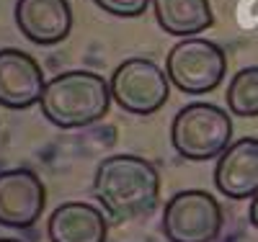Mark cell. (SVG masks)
Masks as SVG:
<instances>
[{
  "label": "cell",
  "mask_w": 258,
  "mask_h": 242,
  "mask_svg": "<svg viewBox=\"0 0 258 242\" xmlns=\"http://www.w3.org/2000/svg\"><path fill=\"white\" fill-rule=\"evenodd\" d=\"M93 193L114 222H132L158 206L160 175L140 155H109L96 168Z\"/></svg>",
  "instance_id": "1"
},
{
  "label": "cell",
  "mask_w": 258,
  "mask_h": 242,
  "mask_svg": "<svg viewBox=\"0 0 258 242\" xmlns=\"http://www.w3.org/2000/svg\"><path fill=\"white\" fill-rule=\"evenodd\" d=\"M41 114L59 129H83L101 121L111 106V83L91 70L54 75L41 93Z\"/></svg>",
  "instance_id": "2"
},
{
  "label": "cell",
  "mask_w": 258,
  "mask_h": 242,
  "mask_svg": "<svg viewBox=\"0 0 258 242\" xmlns=\"http://www.w3.org/2000/svg\"><path fill=\"white\" fill-rule=\"evenodd\" d=\"M170 142L181 157L194 163L220 157L232 144V119L214 103H188L170 124Z\"/></svg>",
  "instance_id": "3"
},
{
  "label": "cell",
  "mask_w": 258,
  "mask_h": 242,
  "mask_svg": "<svg viewBox=\"0 0 258 242\" xmlns=\"http://www.w3.org/2000/svg\"><path fill=\"white\" fill-rule=\"evenodd\" d=\"M165 72L178 91L188 96L212 93L222 85L227 72V54L220 44L209 39L188 36L173 44L165 57Z\"/></svg>",
  "instance_id": "4"
},
{
  "label": "cell",
  "mask_w": 258,
  "mask_h": 242,
  "mask_svg": "<svg viewBox=\"0 0 258 242\" xmlns=\"http://www.w3.org/2000/svg\"><path fill=\"white\" fill-rule=\"evenodd\" d=\"M222 224L220 201L202 188L178 191L163 209V234L168 242H214Z\"/></svg>",
  "instance_id": "5"
},
{
  "label": "cell",
  "mask_w": 258,
  "mask_h": 242,
  "mask_svg": "<svg viewBox=\"0 0 258 242\" xmlns=\"http://www.w3.org/2000/svg\"><path fill=\"white\" fill-rule=\"evenodd\" d=\"M111 98L126 114L150 116L160 111L170 98V77L153 59H124L111 75Z\"/></svg>",
  "instance_id": "6"
},
{
  "label": "cell",
  "mask_w": 258,
  "mask_h": 242,
  "mask_svg": "<svg viewBox=\"0 0 258 242\" xmlns=\"http://www.w3.org/2000/svg\"><path fill=\"white\" fill-rule=\"evenodd\" d=\"M47 204V188L29 168H11L0 173V224L11 229H29L39 222Z\"/></svg>",
  "instance_id": "7"
},
{
  "label": "cell",
  "mask_w": 258,
  "mask_h": 242,
  "mask_svg": "<svg viewBox=\"0 0 258 242\" xmlns=\"http://www.w3.org/2000/svg\"><path fill=\"white\" fill-rule=\"evenodd\" d=\"M47 88L41 64L21 49H0V106L24 111L41 101Z\"/></svg>",
  "instance_id": "8"
},
{
  "label": "cell",
  "mask_w": 258,
  "mask_h": 242,
  "mask_svg": "<svg viewBox=\"0 0 258 242\" xmlns=\"http://www.w3.org/2000/svg\"><path fill=\"white\" fill-rule=\"evenodd\" d=\"M214 186L232 201L258 196V137L232 142L214 165Z\"/></svg>",
  "instance_id": "9"
},
{
  "label": "cell",
  "mask_w": 258,
  "mask_h": 242,
  "mask_svg": "<svg viewBox=\"0 0 258 242\" xmlns=\"http://www.w3.org/2000/svg\"><path fill=\"white\" fill-rule=\"evenodd\" d=\"M16 26L31 44L54 47L73 29V8L68 0H16Z\"/></svg>",
  "instance_id": "10"
},
{
  "label": "cell",
  "mask_w": 258,
  "mask_h": 242,
  "mask_svg": "<svg viewBox=\"0 0 258 242\" xmlns=\"http://www.w3.org/2000/svg\"><path fill=\"white\" fill-rule=\"evenodd\" d=\"M106 234L109 222L103 211L83 201L57 206L47 222V237L52 242H106Z\"/></svg>",
  "instance_id": "11"
},
{
  "label": "cell",
  "mask_w": 258,
  "mask_h": 242,
  "mask_svg": "<svg viewBox=\"0 0 258 242\" xmlns=\"http://www.w3.org/2000/svg\"><path fill=\"white\" fill-rule=\"evenodd\" d=\"M158 26L170 36H197L214 24L209 0H153Z\"/></svg>",
  "instance_id": "12"
},
{
  "label": "cell",
  "mask_w": 258,
  "mask_h": 242,
  "mask_svg": "<svg viewBox=\"0 0 258 242\" xmlns=\"http://www.w3.org/2000/svg\"><path fill=\"white\" fill-rule=\"evenodd\" d=\"M227 111L243 119L258 116V64L253 67H243L240 72H235L230 85H227Z\"/></svg>",
  "instance_id": "13"
},
{
  "label": "cell",
  "mask_w": 258,
  "mask_h": 242,
  "mask_svg": "<svg viewBox=\"0 0 258 242\" xmlns=\"http://www.w3.org/2000/svg\"><path fill=\"white\" fill-rule=\"evenodd\" d=\"M93 3L116 18H137L147 11V6H153V0H93Z\"/></svg>",
  "instance_id": "14"
},
{
  "label": "cell",
  "mask_w": 258,
  "mask_h": 242,
  "mask_svg": "<svg viewBox=\"0 0 258 242\" xmlns=\"http://www.w3.org/2000/svg\"><path fill=\"white\" fill-rule=\"evenodd\" d=\"M248 219H250V224L258 229V196H253L250 199V209H248Z\"/></svg>",
  "instance_id": "15"
},
{
  "label": "cell",
  "mask_w": 258,
  "mask_h": 242,
  "mask_svg": "<svg viewBox=\"0 0 258 242\" xmlns=\"http://www.w3.org/2000/svg\"><path fill=\"white\" fill-rule=\"evenodd\" d=\"M0 242H21V239H16V237H0Z\"/></svg>",
  "instance_id": "16"
}]
</instances>
